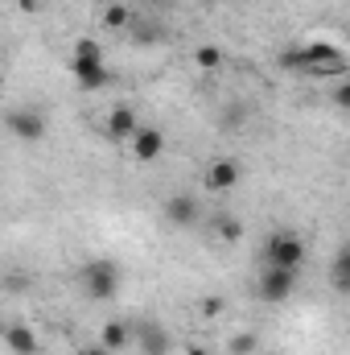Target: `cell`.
Segmentation results:
<instances>
[{"instance_id": "cell-1", "label": "cell", "mask_w": 350, "mask_h": 355, "mask_svg": "<svg viewBox=\"0 0 350 355\" xmlns=\"http://www.w3.org/2000/svg\"><path fill=\"white\" fill-rule=\"evenodd\" d=\"M301 54H305L301 79H347V75H350V58L338 50V46L322 42V37L301 42Z\"/></svg>"}, {"instance_id": "cell-2", "label": "cell", "mask_w": 350, "mask_h": 355, "mask_svg": "<svg viewBox=\"0 0 350 355\" xmlns=\"http://www.w3.org/2000/svg\"><path fill=\"white\" fill-rule=\"evenodd\" d=\"M305 240L297 236V232H272L268 240H264V265H276V268H297L305 265Z\"/></svg>"}, {"instance_id": "cell-3", "label": "cell", "mask_w": 350, "mask_h": 355, "mask_svg": "<svg viewBox=\"0 0 350 355\" xmlns=\"http://www.w3.org/2000/svg\"><path fill=\"white\" fill-rule=\"evenodd\" d=\"M79 281H83V293L91 302H111L120 289V268H116V261H87Z\"/></svg>"}, {"instance_id": "cell-4", "label": "cell", "mask_w": 350, "mask_h": 355, "mask_svg": "<svg viewBox=\"0 0 350 355\" xmlns=\"http://www.w3.org/2000/svg\"><path fill=\"white\" fill-rule=\"evenodd\" d=\"M4 124L21 145H42L46 141V112L42 107H12L4 116Z\"/></svg>"}, {"instance_id": "cell-5", "label": "cell", "mask_w": 350, "mask_h": 355, "mask_svg": "<svg viewBox=\"0 0 350 355\" xmlns=\"http://www.w3.org/2000/svg\"><path fill=\"white\" fill-rule=\"evenodd\" d=\"M293 289H297V268H276V265H264L260 281H256V293H260L264 302L280 306V302H288V297H293Z\"/></svg>"}, {"instance_id": "cell-6", "label": "cell", "mask_w": 350, "mask_h": 355, "mask_svg": "<svg viewBox=\"0 0 350 355\" xmlns=\"http://www.w3.org/2000/svg\"><path fill=\"white\" fill-rule=\"evenodd\" d=\"M128 327H132V343H136L145 355H169L174 352V335H169L161 322L136 318V322H128Z\"/></svg>"}, {"instance_id": "cell-7", "label": "cell", "mask_w": 350, "mask_h": 355, "mask_svg": "<svg viewBox=\"0 0 350 355\" xmlns=\"http://www.w3.org/2000/svg\"><path fill=\"white\" fill-rule=\"evenodd\" d=\"M239 162H231V157H219V162H210L206 170H202V186L210 190V194H227V190H235L239 186Z\"/></svg>"}, {"instance_id": "cell-8", "label": "cell", "mask_w": 350, "mask_h": 355, "mask_svg": "<svg viewBox=\"0 0 350 355\" xmlns=\"http://www.w3.org/2000/svg\"><path fill=\"white\" fill-rule=\"evenodd\" d=\"M71 71H75V79H79L83 91H103L111 83V71H107L103 58H71Z\"/></svg>"}, {"instance_id": "cell-9", "label": "cell", "mask_w": 350, "mask_h": 355, "mask_svg": "<svg viewBox=\"0 0 350 355\" xmlns=\"http://www.w3.org/2000/svg\"><path fill=\"white\" fill-rule=\"evenodd\" d=\"M136 132H140L136 107H132V103H116V107L107 112V137H111V141H132Z\"/></svg>"}, {"instance_id": "cell-10", "label": "cell", "mask_w": 350, "mask_h": 355, "mask_svg": "<svg viewBox=\"0 0 350 355\" xmlns=\"http://www.w3.org/2000/svg\"><path fill=\"white\" fill-rule=\"evenodd\" d=\"M128 145H132V157H136V162H157V157L165 153V132L153 128V124H140V132H136Z\"/></svg>"}, {"instance_id": "cell-11", "label": "cell", "mask_w": 350, "mask_h": 355, "mask_svg": "<svg viewBox=\"0 0 350 355\" xmlns=\"http://www.w3.org/2000/svg\"><path fill=\"white\" fill-rule=\"evenodd\" d=\"M161 215H165V223H174V227H190V223H198V198H194V194H169V198L161 202Z\"/></svg>"}, {"instance_id": "cell-12", "label": "cell", "mask_w": 350, "mask_h": 355, "mask_svg": "<svg viewBox=\"0 0 350 355\" xmlns=\"http://www.w3.org/2000/svg\"><path fill=\"white\" fill-rule=\"evenodd\" d=\"M4 343H8L12 355H37V335H33V327H25V322H8V327H4Z\"/></svg>"}, {"instance_id": "cell-13", "label": "cell", "mask_w": 350, "mask_h": 355, "mask_svg": "<svg viewBox=\"0 0 350 355\" xmlns=\"http://www.w3.org/2000/svg\"><path fill=\"white\" fill-rule=\"evenodd\" d=\"M99 21H103L107 29H132V25H136V12H132L124 0H107V4L99 8Z\"/></svg>"}, {"instance_id": "cell-14", "label": "cell", "mask_w": 350, "mask_h": 355, "mask_svg": "<svg viewBox=\"0 0 350 355\" xmlns=\"http://www.w3.org/2000/svg\"><path fill=\"white\" fill-rule=\"evenodd\" d=\"M330 285L350 297V244H342L338 252H334V261H330Z\"/></svg>"}, {"instance_id": "cell-15", "label": "cell", "mask_w": 350, "mask_h": 355, "mask_svg": "<svg viewBox=\"0 0 350 355\" xmlns=\"http://www.w3.org/2000/svg\"><path fill=\"white\" fill-rule=\"evenodd\" d=\"M99 343L107 347V352H124V347H132V327L128 322H107L103 331H99Z\"/></svg>"}, {"instance_id": "cell-16", "label": "cell", "mask_w": 350, "mask_h": 355, "mask_svg": "<svg viewBox=\"0 0 350 355\" xmlns=\"http://www.w3.org/2000/svg\"><path fill=\"white\" fill-rule=\"evenodd\" d=\"M214 232H219V240H227V244H239V240H243V223L231 219V215H223V219L214 223Z\"/></svg>"}, {"instance_id": "cell-17", "label": "cell", "mask_w": 350, "mask_h": 355, "mask_svg": "<svg viewBox=\"0 0 350 355\" xmlns=\"http://www.w3.org/2000/svg\"><path fill=\"white\" fill-rule=\"evenodd\" d=\"M219 62H223V50H219V46H198V50H194V67L214 71Z\"/></svg>"}, {"instance_id": "cell-18", "label": "cell", "mask_w": 350, "mask_h": 355, "mask_svg": "<svg viewBox=\"0 0 350 355\" xmlns=\"http://www.w3.org/2000/svg\"><path fill=\"white\" fill-rule=\"evenodd\" d=\"M231 355H256V347H260V339L252 335V331H239V335H231Z\"/></svg>"}, {"instance_id": "cell-19", "label": "cell", "mask_w": 350, "mask_h": 355, "mask_svg": "<svg viewBox=\"0 0 350 355\" xmlns=\"http://www.w3.org/2000/svg\"><path fill=\"white\" fill-rule=\"evenodd\" d=\"M75 58H103V46L95 37H79L75 42Z\"/></svg>"}, {"instance_id": "cell-20", "label": "cell", "mask_w": 350, "mask_h": 355, "mask_svg": "<svg viewBox=\"0 0 350 355\" xmlns=\"http://www.w3.org/2000/svg\"><path fill=\"white\" fill-rule=\"evenodd\" d=\"M198 310H202V318H219V314L227 310V302H223L219 293H210V297H202V302H198Z\"/></svg>"}, {"instance_id": "cell-21", "label": "cell", "mask_w": 350, "mask_h": 355, "mask_svg": "<svg viewBox=\"0 0 350 355\" xmlns=\"http://www.w3.org/2000/svg\"><path fill=\"white\" fill-rule=\"evenodd\" d=\"M330 99H334V107L350 112V79H338V83H334V91H330Z\"/></svg>"}, {"instance_id": "cell-22", "label": "cell", "mask_w": 350, "mask_h": 355, "mask_svg": "<svg viewBox=\"0 0 350 355\" xmlns=\"http://www.w3.org/2000/svg\"><path fill=\"white\" fill-rule=\"evenodd\" d=\"M83 355H116V352H107L103 343H95V347H87V352H83Z\"/></svg>"}, {"instance_id": "cell-23", "label": "cell", "mask_w": 350, "mask_h": 355, "mask_svg": "<svg viewBox=\"0 0 350 355\" xmlns=\"http://www.w3.org/2000/svg\"><path fill=\"white\" fill-rule=\"evenodd\" d=\"M185 355H210V352H206V347H198V343H194V347H185Z\"/></svg>"}]
</instances>
